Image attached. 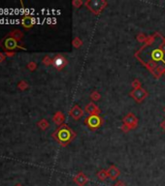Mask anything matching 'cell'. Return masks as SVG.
<instances>
[{"mask_svg":"<svg viewBox=\"0 0 165 186\" xmlns=\"http://www.w3.org/2000/svg\"><path fill=\"white\" fill-rule=\"evenodd\" d=\"M4 46H5V49H17V48L24 49L23 47H20L18 45L17 40L14 39V38H7L5 40Z\"/></svg>","mask_w":165,"mask_h":186,"instance_id":"6da1fadb","label":"cell"},{"mask_svg":"<svg viewBox=\"0 0 165 186\" xmlns=\"http://www.w3.org/2000/svg\"><path fill=\"white\" fill-rule=\"evenodd\" d=\"M65 64H66V60L64 59L62 56H56L55 58L54 59V67L59 68V69L62 68L64 65H65Z\"/></svg>","mask_w":165,"mask_h":186,"instance_id":"7a4b0ae2","label":"cell"},{"mask_svg":"<svg viewBox=\"0 0 165 186\" xmlns=\"http://www.w3.org/2000/svg\"><path fill=\"white\" fill-rule=\"evenodd\" d=\"M21 23H23V25L24 26V27H31L32 26V24H33V19L30 18V17H24V19H23V20H21Z\"/></svg>","mask_w":165,"mask_h":186,"instance_id":"3957f363","label":"cell"},{"mask_svg":"<svg viewBox=\"0 0 165 186\" xmlns=\"http://www.w3.org/2000/svg\"><path fill=\"white\" fill-rule=\"evenodd\" d=\"M87 178H85V176H84L83 175H80L78 177H76L75 178V181H76V183L78 184V185H80V186H83L85 182H87Z\"/></svg>","mask_w":165,"mask_h":186,"instance_id":"277c9868","label":"cell"},{"mask_svg":"<svg viewBox=\"0 0 165 186\" xmlns=\"http://www.w3.org/2000/svg\"><path fill=\"white\" fill-rule=\"evenodd\" d=\"M119 171L118 170H116V169H112L110 171H109V175H110V177H112V180H116V178L118 177V175H119Z\"/></svg>","mask_w":165,"mask_h":186,"instance_id":"5b68a950","label":"cell"},{"mask_svg":"<svg viewBox=\"0 0 165 186\" xmlns=\"http://www.w3.org/2000/svg\"><path fill=\"white\" fill-rule=\"evenodd\" d=\"M10 35H12L13 36V38L14 39H16V40H20V38L23 36V34H21L19 30H15V31H13Z\"/></svg>","mask_w":165,"mask_h":186,"instance_id":"8992f818","label":"cell"},{"mask_svg":"<svg viewBox=\"0 0 165 186\" xmlns=\"http://www.w3.org/2000/svg\"><path fill=\"white\" fill-rule=\"evenodd\" d=\"M5 59V56L2 55V53H0V62H2Z\"/></svg>","mask_w":165,"mask_h":186,"instance_id":"52a82bcc","label":"cell"},{"mask_svg":"<svg viewBox=\"0 0 165 186\" xmlns=\"http://www.w3.org/2000/svg\"><path fill=\"white\" fill-rule=\"evenodd\" d=\"M16 186H23V185H21V184H17Z\"/></svg>","mask_w":165,"mask_h":186,"instance_id":"ba28073f","label":"cell"}]
</instances>
